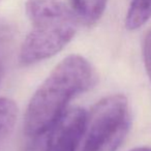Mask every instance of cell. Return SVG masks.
<instances>
[{
	"instance_id": "10",
	"label": "cell",
	"mask_w": 151,
	"mask_h": 151,
	"mask_svg": "<svg viewBox=\"0 0 151 151\" xmlns=\"http://www.w3.org/2000/svg\"><path fill=\"white\" fill-rule=\"evenodd\" d=\"M2 76H3V67L2 64H1V61H0V83H1V80H2Z\"/></svg>"
},
{
	"instance_id": "8",
	"label": "cell",
	"mask_w": 151,
	"mask_h": 151,
	"mask_svg": "<svg viewBox=\"0 0 151 151\" xmlns=\"http://www.w3.org/2000/svg\"><path fill=\"white\" fill-rule=\"evenodd\" d=\"M143 57L147 73L151 80V30L146 33L143 42Z\"/></svg>"
},
{
	"instance_id": "4",
	"label": "cell",
	"mask_w": 151,
	"mask_h": 151,
	"mask_svg": "<svg viewBox=\"0 0 151 151\" xmlns=\"http://www.w3.org/2000/svg\"><path fill=\"white\" fill-rule=\"evenodd\" d=\"M87 113L81 108L66 110L49 130L45 151H77L86 132Z\"/></svg>"
},
{
	"instance_id": "2",
	"label": "cell",
	"mask_w": 151,
	"mask_h": 151,
	"mask_svg": "<svg viewBox=\"0 0 151 151\" xmlns=\"http://www.w3.org/2000/svg\"><path fill=\"white\" fill-rule=\"evenodd\" d=\"M31 30L20 50V62L31 65L59 53L75 36L79 20L61 0H27Z\"/></svg>"
},
{
	"instance_id": "3",
	"label": "cell",
	"mask_w": 151,
	"mask_h": 151,
	"mask_svg": "<svg viewBox=\"0 0 151 151\" xmlns=\"http://www.w3.org/2000/svg\"><path fill=\"white\" fill-rule=\"evenodd\" d=\"M130 127L128 101L114 94L101 99L87 115L86 139L82 151H116Z\"/></svg>"
},
{
	"instance_id": "6",
	"label": "cell",
	"mask_w": 151,
	"mask_h": 151,
	"mask_svg": "<svg viewBox=\"0 0 151 151\" xmlns=\"http://www.w3.org/2000/svg\"><path fill=\"white\" fill-rule=\"evenodd\" d=\"M151 19V0H132L126 14L125 26L127 29L140 28Z\"/></svg>"
},
{
	"instance_id": "7",
	"label": "cell",
	"mask_w": 151,
	"mask_h": 151,
	"mask_svg": "<svg viewBox=\"0 0 151 151\" xmlns=\"http://www.w3.org/2000/svg\"><path fill=\"white\" fill-rule=\"evenodd\" d=\"M17 117V104L9 97H0V143L13 132Z\"/></svg>"
},
{
	"instance_id": "1",
	"label": "cell",
	"mask_w": 151,
	"mask_h": 151,
	"mask_svg": "<svg viewBox=\"0 0 151 151\" xmlns=\"http://www.w3.org/2000/svg\"><path fill=\"white\" fill-rule=\"evenodd\" d=\"M96 81L91 63L80 55H69L54 67L31 97L24 119V132L35 138L48 132L64 114L68 103L89 90Z\"/></svg>"
},
{
	"instance_id": "5",
	"label": "cell",
	"mask_w": 151,
	"mask_h": 151,
	"mask_svg": "<svg viewBox=\"0 0 151 151\" xmlns=\"http://www.w3.org/2000/svg\"><path fill=\"white\" fill-rule=\"evenodd\" d=\"M71 11L77 19L86 25L95 24L103 16L107 0H70Z\"/></svg>"
},
{
	"instance_id": "9",
	"label": "cell",
	"mask_w": 151,
	"mask_h": 151,
	"mask_svg": "<svg viewBox=\"0 0 151 151\" xmlns=\"http://www.w3.org/2000/svg\"><path fill=\"white\" fill-rule=\"evenodd\" d=\"M130 151H151V148H148V147H140V148L132 149Z\"/></svg>"
}]
</instances>
